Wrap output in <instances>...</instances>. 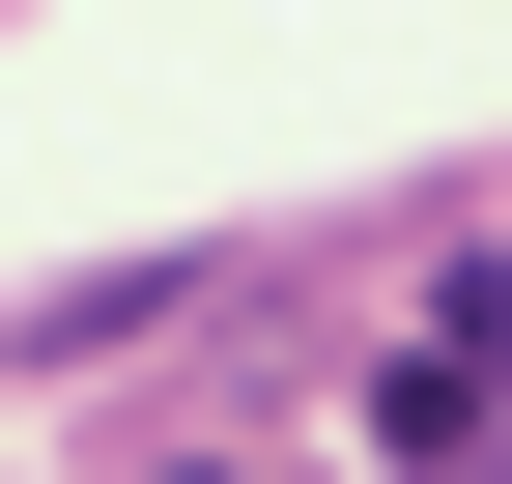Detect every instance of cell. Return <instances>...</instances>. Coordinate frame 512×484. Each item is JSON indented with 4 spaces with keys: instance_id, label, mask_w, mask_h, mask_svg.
<instances>
[{
    "instance_id": "cell-1",
    "label": "cell",
    "mask_w": 512,
    "mask_h": 484,
    "mask_svg": "<svg viewBox=\"0 0 512 484\" xmlns=\"http://www.w3.org/2000/svg\"><path fill=\"white\" fill-rule=\"evenodd\" d=\"M370 456L399 484H512V285H456V314L370 371Z\"/></svg>"
},
{
    "instance_id": "cell-2",
    "label": "cell",
    "mask_w": 512,
    "mask_h": 484,
    "mask_svg": "<svg viewBox=\"0 0 512 484\" xmlns=\"http://www.w3.org/2000/svg\"><path fill=\"white\" fill-rule=\"evenodd\" d=\"M171 484H285V456H171Z\"/></svg>"
}]
</instances>
